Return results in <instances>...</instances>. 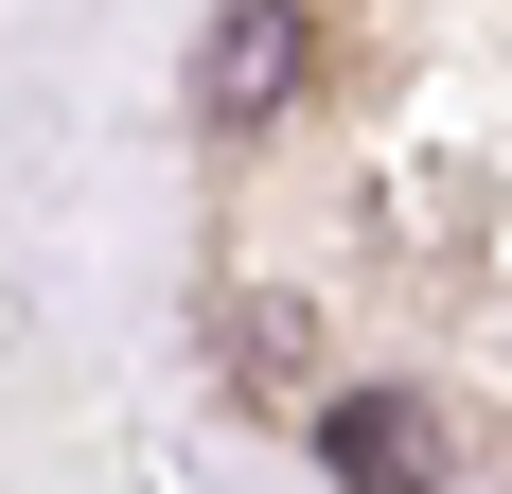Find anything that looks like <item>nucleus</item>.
<instances>
[{"mask_svg": "<svg viewBox=\"0 0 512 494\" xmlns=\"http://www.w3.org/2000/svg\"><path fill=\"white\" fill-rule=\"evenodd\" d=\"M283 89H301V0H212L195 106H212V124H283Z\"/></svg>", "mask_w": 512, "mask_h": 494, "instance_id": "f257e3e1", "label": "nucleus"}, {"mask_svg": "<svg viewBox=\"0 0 512 494\" xmlns=\"http://www.w3.org/2000/svg\"><path fill=\"white\" fill-rule=\"evenodd\" d=\"M318 459H336L354 494H442V424H424L407 389H336L318 406Z\"/></svg>", "mask_w": 512, "mask_h": 494, "instance_id": "f03ea898", "label": "nucleus"}]
</instances>
